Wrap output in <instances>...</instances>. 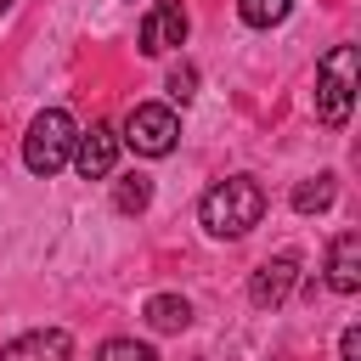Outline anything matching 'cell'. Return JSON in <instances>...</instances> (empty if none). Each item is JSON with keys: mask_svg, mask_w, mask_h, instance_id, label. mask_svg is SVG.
Segmentation results:
<instances>
[{"mask_svg": "<svg viewBox=\"0 0 361 361\" xmlns=\"http://www.w3.org/2000/svg\"><path fill=\"white\" fill-rule=\"evenodd\" d=\"M333 192H338L333 175H310V180L293 186V209H299V214H322V209L333 203Z\"/></svg>", "mask_w": 361, "mask_h": 361, "instance_id": "8fae6325", "label": "cell"}, {"mask_svg": "<svg viewBox=\"0 0 361 361\" xmlns=\"http://www.w3.org/2000/svg\"><path fill=\"white\" fill-rule=\"evenodd\" d=\"M141 316H147L152 333H180V327H192V305H186L180 293H152Z\"/></svg>", "mask_w": 361, "mask_h": 361, "instance_id": "30bf717a", "label": "cell"}, {"mask_svg": "<svg viewBox=\"0 0 361 361\" xmlns=\"http://www.w3.org/2000/svg\"><path fill=\"white\" fill-rule=\"evenodd\" d=\"M293 282H299V254H276V259H265V265L248 276V299H254L259 310H276V305L293 293Z\"/></svg>", "mask_w": 361, "mask_h": 361, "instance_id": "52a82bcc", "label": "cell"}, {"mask_svg": "<svg viewBox=\"0 0 361 361\" xmlns=\"http://www.w3.org/2000/svg\"><path fill=\"white\" fill-rule=\"evenodd\" d=\"M6 11H11V0H0V17H6Z\"/></svg>", "mask_w": 361, "mask_h": 361, "instance_id": "e0dca14e", "label": "cell"}, {"mask_svg": "<svg viewBox=\"0 0 361 361\" xmlns=\"http://www.w3.org/2000/svg\"><path fill=\"white\" fill-rule=\"evenodd\" d=\"M327 288L333 293H355L361 288V231H338L327 248Z\"/></svg>", "mask_w": 361, "mask_h": 361, "instance_id": "9c48e42d", "label": "cell"}, {"mask_svg": "<svg viewBox=\"0 0 361 361\" xmlns=\"http://www.w3.org/2000/svg\"><path fill=\"white\" fill-rule=\"evenodd\" d=\"M197 220H203L209 237L237 243V237H248V231L265 220V186H259L254 175H226V180H214V186L203 192Z\"/></svg>", "mask_w": 361, "mask_h": 361, "instance_id": "6da1fadb", "label": "cell"}, {"mask_svg": "<svg viewBox=\"0 0 361 361\" xmlns=\"http://www.w3.org/2000/svg\"><path fill=\"white\" fill-rule=\"evenodd\" d=\"M288 11H293V0H237V17L248 28H276Z\"/></svg>", "mask_w": 361, "mask_h": 361, "instance_id": "7c38bea8", "label": "cell"}, {"mask_svg": "<svg viewBox=\"0 0 361 361\" xmlns=\"http://www.w3.org/2000/svg\"><path fill=\"white\" fill-rule=\"evenodd\" d=\"M169 96H175V102H192V96H197V68H192V62H175V68H169Z\"/></svg>", "mask_w": 361, "mask_h": 361, "instance_id": "9a60e30c", "label": "cell"}, {"mask_svg": "<svg viewBox=\"0 0 361 361\" xmlns=\"http://www.w3.org/2000/svg\"><path fill=\"white\" fill-rule=\"evenodd\" d=\"M186 28H192V17H186L180 0H152L147 17H141V51H147V56L180 51V45H186Z\"/></svg>", "mask_w": 361, "mask_h": 361, "instance_id": "5b68a950", "label": "cell"}, {"mask_svg": "<svg viewBox=\"0 0 361 361\" xmlns=\"http://www.w3.org/2000/svg\"><path fill=\"white\" fill-rule=\"evenodd\" d=\"M73 135H79V124H73L68 107H45V113H34V124H28V135H23V164H28V175L51 180L56 169H68V158H73Z\"/></svg>", "mask_w": 361, "mask_h": 361, "instance_id": "7a4b0ae2", "label": "cell"}, {"mask_svg": "<svg viewBox=\"0 0 361 361\" xmlns=\"http://www.w3.org/2000/svg\"><path fill=\"white\" fill-rule=\"evenodd\" d=\"M96 361H158V355H152V344H135V338H107V344L96 350Z\"/></svg>", "mask_w": 361, "mask_h": 361, "instance_id": "5bb4252c", "label": "cell"}, {"mask_svg": "<svg viewBox=\"0 0 361 361\" xmlns=\"http://www.w3.org/2000/svg\"><path fill=\"white\" fill-rule=\"evenodd\" d=\"M113 203H118L124 214H141V209L152 203V180H147V175H124V180L113 186Z\"/></svg>", "mask_w": 361, "mask_h": 361, "instance_id": "4fadbf2b", "label": "cell"}, {"mask_svg": "<svg viewBox=\"0 0 361 361\" xmlns=\"http://www.w3.org/2000/svg\"><path fill=\"white\" fill-rule=\"evenodd\" d=\"M0 361H73V338L62 327H34V333L0 344Z\"/></svg>", "mask_w": 361, "mask_h": 361, "instance_id": "ba28073f", "label": "cell"}, {"mask_svg": "<svg viewBox=\"0 0 361 361\" xmlns=\"http://www.w3.org/2000/svg\"><path fill=\"white\" fill-rule=\"evenodd\" d=\"M118 147H124V141H118L113 124H90V130L73 135V158H68V164H73L85 180H107L113 164H118Z\"/></svg>", "mask_w": 361, "mask_h": 361, "instance_id": "8992f818", "label": "cell"}, {"mask_svg": "<svg viewBox=\"0 0 361 361\" xmlns=\"http://www.w3.org/2000/svg\"><path fill=\"white\" fill-rule=\"evenodd\" d=\"M355 79H361V62H355V45H333L322 62H316V118L322 124H350V107H355Z\"/></svg>", "mask_w": 361, "mask_h": 361, "instance_id": "3957f363", "label": "cell"}, {"mask_svg": "<svg viewBox=\"0 0 361 361\" xmlns=\"http://www.w3.org/2000/svg\"><path fill=\"white\" fill-rule=\"evenodd\" d=\"M338 355H344V361H361V327H344V338H338Z\"/></svg>", "mask_w": 361, "mask_h": 361, "instance_id": "2e32d148", "label": "cell"}, {"mask_svg": "<svg viewBox=\"0 0 361 361\" xmlns=\"http://www.w3.org/2000/svg\"><path fill=\"white\" fill-rule=\"evenodd\" d=\"M118 141H124L130 152H141V158H164V152H175V141H180V118H175V107H164V102H141V107H130Z\"/></svg>", "mask_w": 361, "mask_h": 361, "instance_id": "277c9868", "label": "cell"}]
</instances>
